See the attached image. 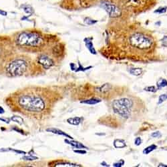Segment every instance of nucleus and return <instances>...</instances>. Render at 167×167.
I'll list each match as a JSON object with an SVG mask.
<instances>
[{
  "mask_svg": "<svg viewBox=\"0 0 167 167\" xmlns=\"http://www.w3.org/2000/svg\"><path fill=\"white\" fill-rule=\"evenodd\" d=\"M162 45L167 48V36H164L161 40Z\"/></svg>",
  "mask_w": 167,
  "mask_h": 167,
  "instance_id": "nucleus-29",
  "label": "nucleus"
},
{
  "mask_svg": "<svg viewBox=\"0 0 167 167\" xmlns=\"http://www.w3.org/2000/svg\"><path fill=\"white\" fill-rule=\"evenodd\" d=\"M0 15H1V16H6L7 15V11H4V10L0 9Z\"/></svg>",
  "mask_w": 167,
  "mask_h": 167,
  "instance_id": "nucleus-32",
  "label": "nucleus"
},
{
  "mask_svg": "<svg viewBox=\"0 0 167 167\" xmlns=\"http://www.w3.org/2000/svg\"><path fill=\"white\" fill-rule=\"evenodd\" d=\"M167 167V165H165L164 164H162V163H160L159 164V165H158V167Z\"/></svg>",
  "mask_w": 167,
  "mask_h": 167,
  "instance_id": "nucleus-37",
  "label": "nucleus"
},
{
  "mask_svg": "<svg viewBox=\"0 0 167 167\" xmlns=\"http://www.w3.org/2000/svg\"><path fill=\"white\" fill-rule=\"evenodd\" d=\"M133 102L126 98L115 100L112 102V109L116 114L124 118H128L131 114Z\"/></svg>",
  "mask_w": 167,
  "mask_h": 167,
  "instance_id": "nucleus-4",
  "label": "nucleus"
},
{
  "mask_svg": "<svg viewBox=\"0 0 167 167\" xmlns=\"http://www.w3.org/2000/svg\"><path fill=\"white\" fill-rule=\"evenodd\" d=\"M16 42L18 45L23 48H38L43 43V39L38 33L25 31L17 36Z\"/></svg>",
  "mask_w": 167,
  "mask_h": 167,
  "instance_id": "nucleus-2",
  "label": "nucleus"
},
{
  "mask_svg": "<svg viewBox=\"0 0 167 167\" xmlns=\"http://www.w3.org/2000/svg\"><path fill=\"white\" fill-rule=\"evenodd\" d=\"M142 140L140 137H136V138H135L134 144L136 146H140V144H142Z\"/></svg>",
  "mask_w": 167,
  "mask_h": 167,
  "instance_id": "nucleus-28",
  "label": "nucleus"
},
{
  "mask_svg": "<svg viewBox=\"0 0 167 167\" xmlns=\"http://www.w3.org/2000/svg\"><path fill=\"white\" fill-rule=\"evenodd\" d=\"M5 112V110L3 108H2V106H0V114H3Z\"/></svg>",
  "mask_w": 167,
  "mask_h": 167,
  "instance_id": "nucleus-34",
  "label": "nucleus"
},
{
  "mask_svg": "<svg viewBox=\"0 0 167 167\" xmlns=\"http://www.w3.org/2000/svg\"><path fill=\"white\" fill-rule=\"evenodd\" d=\"M38 63L45 69L50 68L55 64L53 59L45 54H41L38 56Z\"/></svg>",
  "mask_w": 167,
  "mask_h": 167,
  "instance_id": "nucleus-7",
  "label": "nucleus"
},
{
  "mask_svg": "<svg viewBox=\"0 0 167 167\" xmlns=\"http://www.w3.org/2000/svg\"><path fill=\"white\" fill-rule=\"evenodd\" d=\"M0 120L4 121V122L7 123V124H9V120H5V119H4V118H0Z\"/></svg>",
  "mask_w": 167,
  "mask_h": 167,
  "instance_id": "nucleus-35",
  "label": "nucleus"
},
{
  "mask_svg": "<svg viewBox=\"0 0 167 167\" xmlns=\"http://www.w3.org/2000/svg\"><path fill=\"white\" fill-rule=\"evenodd\" d=\"M156 86H157V89L160 90L161 88H164V87L167 86V80L164 78L160 79L158 80V82H156Z\"/></svg>",
  "mask_w": 167,
  "mask_h": 167,
  "instance_id": "nucleus-17",
  "label": "nucleus"
},
{
  "mask_svg": "<svg viewBox=\"0 0 167 167\" xmlns=\"http://www.w3.org/2000/svg\"><path fill=\"white\" fill-rule=\"evenodd\" d=\"M82 118L80 117H74V118H70L67 120L68 123L72 125H78L82 122Z\"/></svg>",
  "mask_w": 167,
  "mask_h": 167,
  "instance_id": "nucleus-12",
  "label": "nucleus"
},
{
  "mask_svg": "<svg viewBox=\"0 0 167 167\" xmlns=\"http://www.w3.org/2000/svg\"><path fill=\"white\" fill-rule=\"evenodd\" d=\"M167 7H159L158 9H157L156 11H155V13H159V14H161V13H164L166 11Z\"/></svg>",
  "mask_w": 167,
  "mask_h": 167,
  "instance_id": "nucleus-25",
  "label": "nucleus"
},
{
  "mask_svg": "<svg viewBox=\"0 0 167 167\" xmlns=\"http://www.w3.org/2000/svg\"><path fill=\"white\" fill-rule=\"evenodd\" d=\"M157 148V146H156L155 144H152V145H150L148 146H147L146 148H145L144 150H143V154L144 155H148L151 152H153L155 150H156Z\"/></svg>",
  "mask_w": 167,
  "mask_h": 167,
  "instance_id": "nucleus-18",
  "label": "nucleus"
},
{
  "mask_svg": "<svg viewBox=\"0 0 167 167\" xmlns=\"http://www.w3.org/2000/svg\"><path fill=\"white\" fill-rule=\"evenodd\" d=\"M101 165L105 166H110L109 164H106L105 162H102V163H101Z\"/></svg>",
  "mask_w": 167,
  "mask_h": 167,
  "instance_id": "nucleus-36",
  "label": "nucleus"
},
{
  "mask_svg": "<svg viewBox=\"0 0 167 167\" xmlns=\"http://www.w3.org/2000/svg\"><path fill=\"white\" fill-rule=\"evenodd\" d=\"M84 22L86 24H87V25H91L95 24L96 23H97V21H96V20H92V19H91V18H87L84 19Z\"/></svg>",
  "mask_w": 167,
  "mask_h": 167,
  "instance_id": "nucleus-23",
  "label": "nucleus"
},
{
  "mask_svg": "<svg viewBox=\"0 0 167 167\" xmlns=\"http://www.w3.org/2000/svg\"><path fill=\"white\" fill-rule=\"evenodd\" d=\"M166 100H167V93L162 94L160 95V96L158 98V104H161Z\"/></svg>",
  "mask_w": 167,
  "mask_h": 167,
  "instance_id": "nucleus-22",
  "label": "nucleus"
},
{
  "mask_svg": "<svg viewBox=\"0 0 167 167\" xmlns=\"http://www.w3.org/2000/svg\"><path fill=\"white\" fill-rule=\"evenodd\" d=\"M65 142H66L68 144H70L73 147L78 148V149H82V148H86V147L84 145L80 142H76V141H74V140H65Z\"/></svg>",
  "mask_w": 167,
  "mask_h": 167,
  "instance_id": "nucleus-10",
  "label": "nucleus"
},
{
  "mask_svg": "<svg viewBox=\"0 0 167 167\" xmlns=\"http://www.w3.org/2000/svg\"><path fill=\"white\" fill-rule=\"evenodd\" d=\"M3 57H4V56H3V52H2V49L0 48V62H2V59L4 58Z\"/></svg>",
  "mask_w": 167,
  "mask_h": 167,
  "instance_id": "nucleus-33",
  "label": "nucleus"
},
{
  "mask_svg": "<svg viewBox=\"0 0 167 167\" xmlns=\"http://www.w3.org/2000/svg\"><path fill=\"white\" fill-rule=\"evenodd\" d=\"M54 166H82V165H80V164L71 163V162H60L56 163V164H54Z\"/></svg>",
  "mask_w": 167,
  "mask_h": 167,
  "instance_id": "nucleus-14",
  "label": "nucleus"
},
{
  "mask_svg": "<svg viewBox=\"0 0 167 167\" xmlns=\"http://www.w3.org/2000/svg\"><path fill=\"white\" fill-rule=\"evenodd\" d=\"M23 10L24 11V12L27 14H29V16L32 14L34 13V9H33L32 7H31L29 5H22L21 6Z\"/></svg>",
  "mask_w": 167,
  "mask_h": 167,
  "instance_id": "nucleus-19",
  "label": "nucleus"
},
{
  "mask_svg": "<svg viewBox=\"0 0 167 167\" xmlns=\"http://www.w3.org/2000/svg\"><path fill=\"white\" fill-rule=\"evenodd\" d=\"M129 42L132 47L139 50H148L153 45V39L142 33L136 32L130 36Z\"/></svg>",
  "mask_w": 167,
  "mask_h": 167,
  "instance_id": "nucleus-5",
  "label": "nucleus"
},
{
  "mask_svg": "<svg viewBox=\"0 0 167 167\" xmlns=\"http://www.w3.org/2000/svg\"><path fill=\"white\" fill-rule=\"evenodd\" d=\"M84 42L85 44H86V46L88 50L90 51V53L92 54H94V55L96 54V51L95 48L94 47L93 43H92V38H86L84 40Z\"/></svg>",
  "mask_w": 167,
  "mask_h": 167,
  "instance_id": "nucleus-8",
  "label": "nucleus"
},
{
  "mask_svg": "<svg viewBox=\"0 0 167 167\" xmlns=\"http://www.w3.org/2000/svg\"><path fill=\"white\" fill-rule=\"evenodd\" d=\"M101 6L105 9V11L108 13L110 17L111 18H116L120 16L121 11L118 7H117L115 4H111L109 2H105L102 3Z\"/></svg>",
  "mask_w": 167,
  "mask_h": 167,
  "instance_id": "nucleus-6",
  "label": "nucleus"
},
{
  "mask_svg": "<svg viewBox=\"0 0 167 167\" xmlns=\"http://www.w3.org/2000/svg\"><path fill=\"white\" fill-rule=\"evenodd\" d=\"M48 132H52L53 134H56L58 135H61V136H64L65 137H67V138H70V139H73L72 136H70V135H68V134H66V132H63L62 130L59 129H57V128H48V129L46 130Z\"/></svg>",
  "mask_w": 167,
  "mask_h": 167,
  "instance_id": "nucleus-9",
  "label": "nucleus"
},
{
  "mask_svg": "<svg viewBox=\"0 0 167 167\" xmlns=\"http://www.w3.org/2000/svg\"><path fill=\"white\" fill-rule=\"evenodd\" d=\"M129 72L131 75H135V76H138V75L142 74V69L140 68H133L130 69Z\"/></svg>",
  "mask_w": 167,
  "mask_h": 167,
  "instance_id": "nucleus-15",
  "label": "nucleus"
},
{
  "mask_svg": "<svg viewBox=\"0 0 167 167\" xmlns=\"http://www.w3.org/2000/svg\"><path fill=\"white\" fill-rule=\"evenodd\" d=\"M124 164H125V162L123 159H121L120 161L116 162H114L113 164V166L114 167H121L122 166L124 165Z\"/></svg>",
  "mask_w": 167,
  "mask_h": 167,
  "instance_id": "nucleus-26",
  "label": "nucleus"
},
{
  "mask_svg": "<svg viewBox=\"0 0 167 167\" xmlns=\"http://www.w3.org/2000/svg\"><path fill=\"white\" fill-rule=\"evenodd\" d=\"M114 146L116 148H123L126 146V142L122 139H116L114 141Z\"/></svg>",
  "mask_w": 167,
  "mask_h": 167,
  "instance_id": "nucleus-11",
  "label": "nucleus"
},
{
  "mask_svg": "<svg viewBox=\"0 0 167 167\" xmlns=\"http://www.w3.org/2000/svg\"><path fill=\"white\" fill-rule=\"evenodd\" d=\"M22 158L24 159V160H37V159H38L37 157H35V156H23Z\"/></svg>",
  "mask_w": 167,
  "mask_h": 167,
  "instance_id": "nucleus-30",
  "label": "nucleus"
},
{
  "mask_svg": "<svg viewBox=\"0 0 167 167\" xmlns=\"http://www.w3.org/2000/svg\"><path fill=\"white\" fill-rule=\"evenodd\" d=\"M100 102H101L100 99L93 98L88 99V100H86L81 101V103H82V104H89V105H94V104H98V103Z\"/></svg>",
  "mask_w": 167,
  "mask_h": 167,
  "instance_id": "nucleus-13",
  "label": "nucleus"
},
{
  "mask_svg": "<svg viewBox=\"0 0 167 167\" xmlns=\"http://www.w3.org/2000/svg\"><path fill=\"white\" fill-rule=\"evenodd\" d=\"M124 3L126 4H131V5H140L144 4L146 2V0H124Z\"/></svg>",
  "mask_w": 167,
  "mask_h": 167,
  "instance_id": "nucleus-16",
  "label": "nucleus"
},
{
  "mask_svg": "<svg viewBox=\"0 0 167 167\" xmlns=\"http://www.w3.org/2000/svg\"><path fill=\"white\" fill-rule=\"evenodd\" d=\"M144 90L146 92H153V93H155V92H156L157 91V88H156L155 86H147L146 87V88H144Z\"/></svg>",
  "mask_w": 167,
  "mask_h": 167,
  "instance_id": "nucleus-24",
  "label": "nucleus"
},
{
  "mask_svg": "<svg viewBox=\"0 0 167 167\" xmlns=\"http://www.w3.org/2000/svg\"><path fill=\"white\" fill-rule=\"evenodd\" d=\"M11 120L15 122H17L19 124H22L23 123V120L21 116H13L11 118Z\"/></svg>",
  "mask_w": 167,
  "mask_h": 167,
  "instance_id": "nucleus-21",
  "label": "nucleus"
},
{
  "mask_svg": "<svg viewBox=\"0 0 167 167\" xmlns=\"http://www.w3.org/2000/svg\"><path fill=\"white\" fill-rule=\"evenodd\" d=\"M111 85L109 84H106L104 86H102L101 87L98 88V92H108L109 90L111 88Z\"/></svg>",
  "mask_w": 167,
  "mask_h": 167,
  "instance_id": "nucleus-20",
  "label": "nucleus"
},
{
  "mask_svg": "<svg viewBox=\"0 0 167 167\" xmlns=\"http://www.w3.org/2000/svg\"><path fill=\"white\" fill-rule=\"evenodd\" d=\"M74 153H78V154H82V155H84V154L86 153V151L84 150H74Z\"/></svg>",
  "mask_w": 167,
  "mask_h": 167,
  "instance_id": "nucleus-31",
  "label": "nucleus"
},
{
  "mask_svg": "<svg viewBox=\"0 0 167 167\" xmlns=\"http://www.w3.org/2000/svg\"><path fill=\"white\" fill-rule=\"evenodd\" d=\"M39 91L27 90L16 95L18 107L29 113L40 114L45 111L48 107V100Z\"/></svg>",
  "mask_w": 167,
  "mask_h": 167,
  "instance_id": "nucleus-1",
  "label": "nucleus"
},
{
  "mask_svg": "<svg viewBox=\"0 0 167 167\" xmlns=\"http://www.w3.org/2000/svg\"><path fill=\"white\" fill-rule=\"evenodd\" d=\"M162 136L161 133L159 131H156L154 132L151 134V137H153V138H160V137Z\"/></svg>",
  "mask_w": 167,
  "mask_h": 167,
  "instance_id": "nucleus-27",
  "label": "nucleus"
},
{
  "mask_svg": "<svg viewBox=\"0 0 167 167\" xmlns=\"http://www.w3.org/2000/svg\"><path fill=\"white\" fill-rule=\"evenodd\" d=\"M28 68V62L23 58H17L11 60L6 66V72L9 76H20L23 75Z\"/></svg>",
  "mask_w": 167,
  "mask_h": 167,
  "instance_id": "nucleus-3",
  "label": "nucleus"
}]
</instances>
